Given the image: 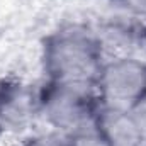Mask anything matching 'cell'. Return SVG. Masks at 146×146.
<instances>
[{
  "instance_id": "cell-10",
  "label": "cell",
  "mask_w": 146,
  "mask_h": 146,
  "mask_svg": "<svg viewBox=\"0 0 146 146\" xmlns=\"http://www.w3.org/2000/svg\"><path fill=\"white\" fill-rule=\"evenodd\" d=\"M143 39H145V48H146V26L143 27Z\"/></svg>"
},
{
  "instance_id": "cell-1",
  "label": "cell",
  "mask_w": 146,
  "mask_h": 146,
  "mask_svg": "<svg viewBox=\"0 0 146 146\" xmlns=\"http://www.w3.org/2000/svg\"><path fill=\"white\" fill-rule=\"evenodd\" d=\"M42 68L46 80L97 83L106 61L97 33L72 24L46 36L42 42Z\"/></svg>"
},
{
  "instance_id": "cell-8",
  "label": "cell",
  "mask_w": 146,
  "mask_h": 146,
  "mask_svg": "<svg viewBox=\"0 0 146 146\" xmlns=\"http://www.w3.org/2000/svg\"><path fill=\"white\" fill-rule=\"evenodd\" d=\"M127 112H129V115H131L139 136L143 138V141L146 145V97H143L139 102H136Z\"/></svg>"
},
{
  "instance_id": "cell-6",
  "label": "cell",
  "mask_w": 146,
  "mask_h": 146,
  "mask_svg": "<svg viewBox=\"0 0 146 146\" xmlns=\"http://www.w3.org/2000/svg\"><path fill=\"white\" fill-rule=\"evenodd\" d=\"M19 146H70V136L48 129L26 136Z\"/></svg>"
},
{
  "instance_id": "cell-5",
  "label": "cell",
  "mask_w": 146,
  "mask_h": 146,
  "mask_svg": "<svg viewBox=\"0 0 146 146\" xmlns=\"http://www.w3.org/2000/svg\"><path fill=\"white\" fill-rule=\"evenodd\" d=\"M97 127L110 146H146L127 110L100 106L97 114Z\"/></svg>"
},
{
  "instance_id": "cell-9",
  "label": "cell",
  "mask_w": 146,
  "mask_h": 146,
  "mask_svg": "<svg viewBox=\"0 0 146 146\" xmlns=\"http://www.w3.org/2000/svg\"><path fill=\"white\" fill-rule=\"evenodd\" d=\"M133 17L146 19V0H115Z\"/></svg>"
},
{
  "instance_id": "cell-2",
  "label": "cell",
  "mask_w": 146,
  "mask_h": 146,
  "mask_svg": "<svg viewBox=\"0 0 146 146\" xmlns=\"http://www.w3.org/2000/svg\"><path fill=\"white\" fill-rule=\"evenodd\" d=\"M39 117L48 129L73 136L97 122L100 99L95 83L46 80L37 88Z\"/></svg>"
},
{
  "instance_id": "cell-7",
  "label": "cell",
  "mask_w": 146,
  "mask_h": 146,
  "mask_svg": "<svg viewBox=\"0 0 146 146\" xmlns=\"http://www.w3.org/2000/svg\"><path fill=\"white\" fill-rule=\"evenodd\" d=\"M70 146H110L106 136L97 127V122L87 129H82L80 133L70 136Z\"/></svg>"
},
{
  "instance_id": "cell-4",
  "label": "cell",
  "mask_w": 146,
  "mask_h": 146,
  "mask_svg": "<svg viewBox=\"0 0 146 146\" xmlns=\"http://www.w3.org/2000/svg\"><path fill=\"white\" fill-rule=\"evenodd\" d=\"M39 117L37 88L17 76L0 80V136L26 134Z\"/></svg>"
},
{
  "instance_id": "cell-3",
  "label": "cell",
  "mask_w": 146,
  "mask_h": 146,
  "mask_svg": "<svg viewBox=\"0 0 146 146\" xmlns=\"http://www.w3.org/2000/svg\"><path fill=\"white\" fill-rule=\"evenodd\" d=\"M95 85L102 107L129 110L146 97V61L139 56L107 58Z\"/></svg>"
}]
</instances>
